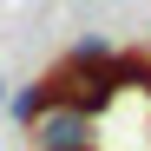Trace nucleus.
<instances>
[{
	"label": "nucleus",
	"mask_w": 151,
	"mask_h": 151,
	"mask_svg": "<svg viewBox=\"0 0 151 151\" xmlns=\"http://www.w3.org/2000/svg\"><path fill=\"white\" fill-rule=\"evenodd\" d=\"M92 112L86 105H66V99H46L40 105V118L27 125V138H33V151H92Z\"/></svg>",
	"instance_id": "f257e3e1"
},
{
	"label": "nucleus",
	"mask_w": 151,
	"mask_h": 151,
	"mask_svg": "<svg viewBox=\"0 0 151 151\" xmlns=\"http://www.w3.org/2000/svg\"><path fill=\"white\" fill-rule=\"evenodd\" d=\"M112 53H118L112 33H79V40L66 46V59H112Z\"/></svg>",
	"instance_id": "f03ea898"
},
{
	"label": "nucleus",
	"mask_w": 151,
	"mask_h": 151,
	"mask_svg": "<svg viewBox=\"0 0 151 151\" xmlns=\"http://www.w3.org/2000/svg\"><path fill=\"white\" fill-rule=\"evenodd\" d=\"M7 99H13V86H7V72H0V112H7Z\"/></svg>",
	"instance_id": "7ed1b4c3"
}]
</instances>
